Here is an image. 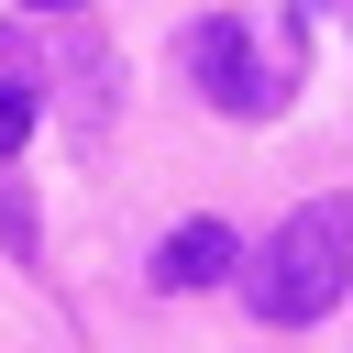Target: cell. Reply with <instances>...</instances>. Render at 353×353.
I'll return each mask as SVG.
<instances>
[{"mask_svg":"<svg viewBox=\"0 0 353 353\" xmlns=\"http://www.w3.org/2000/svg\"><path fill=\"white\" fill-rule=\"evenodd\" d=\"M342 287H353V199H342V188L309 199V210H287L276 243L243 265V309H254L265 331H309Z\"/></svg>","mask_w":353,"mask_h":353,"instance_id":"1","label":"cell"},{"mask_svg":"<svg viewBox=\"0 0 353 353\" xmlns=\"http://www.w3.org/2000/svg\"><path fill=\"white\" fill-rule=\"evenodd\" d=\"M188 77H199L210 110H232V121H276L287 88H298V44L265 55L243 11H210V22H188Z\"/></svg>","mask_w":353,"mask_h":353,"instance_id":"2","label":"cell"},{"mask_svg":"<svg viewBox=\"0 0 353 353\" xmlns=\"http://www.w3.org/2000/svg\"><path fill=\"white\" fill-rule=\"evenodd\" d=\"M221 276H243L232 221H176V232L154 243V287H165V298H199V287H221Z\"/></svg>","mask_w":353,"mask_h":353,"instance_id":"3","label":"cell"},{"mask_svg":"<svg viewBox=\"0 0 353 353\" xmlns=\"http://www.w3.org/2000/svg\"><path fill=\"white\" fill-rule=\"evenodd\" d=\"M33 121H44V77H33V66H22L11 44H0V165H11L22 143H33Z\"/></svg>","mask_w":353,"mask_h":353,"instance_id":"4","label":"cell"},{"mask_svg":"<svg viewBox=\"0 0 353 353\" xmlns=\"http://www.w3.org/2000/svg\"><path fill=\"white\" fill-rule=\"evenodd\" d=\"M0 232H11V254H22V265H44V243H33V210H22V188H0Z\"/></svg>","mask_w":353,"mask_h":353,"instance_id":"5","label":"cell"},{"mask_svg":"<svg viewBox=\"0 0 353 353\" xmlns=\"http://www.w3.org/2000/svg\"><path fill=\"white\" fill-rule=\"evenodd\" d=\"M33 11H77V0H33Z\"/></svg>","mask_w":353,"mask_h":353,"instance_id":"6","label":"cell"},{"mask_svg":"<svg viewBox=\"0 0 353 353\" xmlns=\"http://www.w3.org/2000/svg\"><path fill=\"white\" fill-rule=\"evenodd\" d=\"M287 11H309V0H287Z\"/></svg>","mask_w":353,"mask_h":353,"instance_id":"7","label":"cell"}]
</instances>
